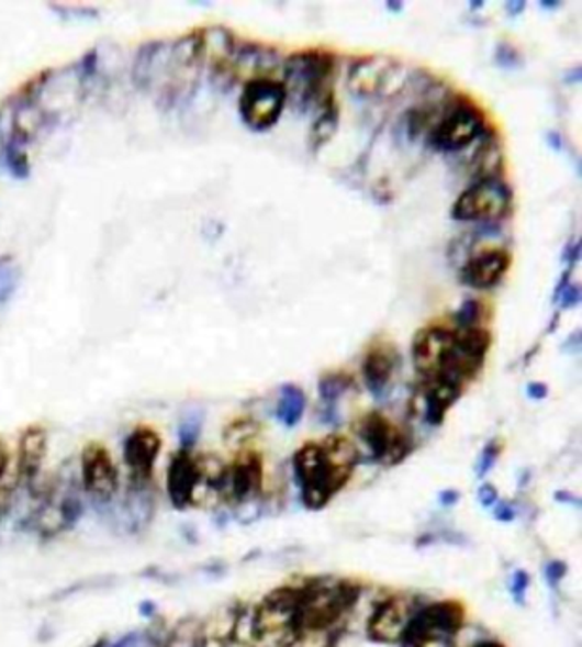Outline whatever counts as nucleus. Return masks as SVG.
Segmentation results:
<instances>
[{
  "label": "nucleus",
  "mask_w": 582,
  "mask_h": 647,
  "mask_svg": "<svg viewBox=\"0 0 582 647\" xmlns=\"http://www.w3.org/2000/svg\"><path fill=\"white\" fill-rule=\"evenodd\" d=\"M362 587L349 579L315 578L300 584V642L321 634L333 636L340 621L354 612Z\"/></svg>",
  "instance_id": "obj_1"
},
{
  "label": "nucleus",
  "mask_w": 582,
  "mask_h": 647,
  "mask_svg": "<svg viewBox=\"0 0 582 647\" xmlns=\"http://www.w3.org/2000/svg\"><path fill=\"white\" fill-rule=\"evenodd\" d=\"M334 77V56L325 49L294 52L283 62V82L287 101L299 111L333 103L331 80Z\"/></svg>",
  "instance_id": "obj_2"
},
{
  "label": "nucleus",
  "mask_w": 582,
  "mask_h": 647,
  "mask_svg": "<svg viewBox=\"0 0 582 647\" xmlns=\"http://www.w3.org/2000/svg\"><path fill=\"white\" fill-rule=\"evenodd\" d=\"M292 467L299 480L300 498L310 511L326 507L354 475V469L334 464L323 440L300 446L292 458Z\"/></svg>",
  "instance_id": "obj_3"
},
{
  "label": "nucleus",
  "mask_w": 582,
  "mask_h": 647,
  "mask_svg": "<svg viewBox=\"0 0 582 647\" xmlns=\"http://www.w3.org/2000/svg\"><path fill=\"white\" fill-rule=\"evenodd\" d=\"M300 587H279L253 607L255 642L260 647H294L300 644Z\"/></svg>",
  "instance_id": "obj_4"
},
{
  "label": "nucleus",
  "mask_w": 582,
  "mask_h": 647,
  "mask_svg": "<svg viewBox=\"0 0 582 647\" xmlns=\"http://www.w3.org/2000/svg\"><path fill=\"white\" fill-rule=\"evenodd\" d=\"M465 625V607L458 600L423 604L402 634L401 647H454Z\"/></svg>",
  "instance_id": "obj_5"
},
{
  "label": "nucleus",
  "mask_w": 582,
  "mask_h": 647,
  "mask_svg": "<svg viewBox=\"0 0 582 647\" xmlns=\"http://www.w3.org/2000/svg\"><path fill=\"white\" fill-rule=\"evenodd\" d=\"M513 190L500 177L471 182L451 208V219L461 223H495L511 213Z\"/></svg>",
  "instance_id": "obj_6"
},
{
  "label": "nucleus",
  "mask_w": 582,
  "mask_h": 647,
  "mask_svg": "<svg viewBox=\"0 0 582 647\" xmlns=\"http://www.w3.org/2000/svg\"><path fill=\"white\" fill-rule=\"evenodd\" d=\"M287 104V91L281 80L260 77L247 80L239 96V114L255 132H266L278 124Z\"/></svg>",
  "instance_id": "obj_7"
},
{
  "label": "nucleus",
  "mask_w": 582,
  "mask_h": 647,
  "mask_svg": "<svg viewBox=\"0 0 582 647\" xmlns=\"http://www.w3.org/2000/svg\"><path fill=\"white\" fill-rule=\"evenodd\" d=\"M355 433L383 466H396L412 453V438L399 430L382 412H368L355 422Z\"/></svg>",
  "instance_id": "obj_8"
},
{
  "label": "nucleus",
  "mask_w": 582,
  "mask_h": 647,
  "mask_svg": "<svg viewBox=\"0 0 582 647\" xmlns=\"http://www.w3.org/2000/svg\"><path fill=\"white\" fill-rule=\"evenodd\" d=\"M80 484L83 494L101 505L111 503L120 487L119 469L111 453L101 443H88L80 454Z\"/></svg>",
  "instance_id": "obj_9"
},
{
  "label": "nucleus",
  "mask_w": 582,
  "mask_h": 647,
  "mask_svg": "<svg viewBox=\"0 0 582 647\" xmlns=\"http://www.w3.org/2000/svg\"><path fill=\"white\" fill-rule=\"evenodd\" d=\"M456 346V328L429 325L417 331L412 341V362L423 380H433L448 369Z\"/></svg>",
  "instance_id": "obj_10"
},
{
  "label": "nucleus",
  "mask_w": 582,
  "mask_h": 647,
  "mask_svg": "<svg viewBox=\"0 0 582 647\" xmlns=\"http://www.w3.org/2000/svg\"><path fill=\"white\" fill-rule=\"evenodd\" d=\"M484 132V116L469 104H456L430 130L429 143L440 153H459Z\"/></svg>",
  "instance_id": "obj_11"
},
{
  "label": "nucleus",
  "mask_w": 582,
  "mask_h": 647,
  "mask_svg": "<svg viewBox=\"0 0 582 647\" xmlns=\"http://www.w3.org/2000/svg\"><path fill=\"white\" fill-rule=\"evenodd\" d=\"M422 605V600L408 594H396L391 599L382 600L376 605L374 613L368 620V638L376 644H399L410 620L416 615Z\"/></svg>",
  "instance_id": "obj_12"
},
{
  "label": "nucleus",
  "mask_w": 582,
  "mask_h": 647,
  "mask_svg": "<svg viewBox=\"0 0 582 647\" xmlns=\"http://www.w3.org/2000/svg\"><path fill=\"white\" fill-rule=\"evenodd\" d=\"M264 464L257 453L243 450L237 454L234 464L226 466V473L222 479L216 494L230 503H243L255 500L262 494Z\"/></svg>",
  "instance_id": "obj_13"
},
{
  "label": "nucleus",
  "mask_w": 582,
  "mask_h": 647,
  "mask_svg": "<svg viewBox=\"0 0 582 647\" xmlns=\"http://www.w3.org/2000/svg\"><path fill=\"white\" fill-rule=\"evenodd\" d=\"M461 393H463V386L451 380H444V378L423 380L410 399V409L417 412L423 417V422L437 427L443 424L451 406L458 403Z\"/></svg>",
  "instance_id": "obj_14"
},
{
  "label": "nucleus",
  "mask_w": 582,
  "mask_h": 647,
  "mask_svg": "<svg viewBox=\"0 0 582 647\" xmlns=\"http://www.w3.org/2000/svg\"><path fill=\"white\" fill-rule=\"evenodd\" d=\"M156 515V495L150 480L130 479L124 498L116 507V522L125 534H141L153 524Z\"/></svg>",
  "instance_id": "obj_15"
},
{
  "label": "nucleus",
  "mask_w": 582,
  "mask_h": 647,
  "mask_svg": "<svg viewBox=\"0 0 582 647\" xmlns=\"http://www.w3.org/2000/svg\"><path fill=\"white\" fill-rule=\"evenodd\" d=\"M160 453V433L148 425L135 427L124 440V461L130 469V479H153L154 466Z\"/></svg>",
  "instance_id": "obj_16"
},
{
  "label": "nucleus",
  "mask_w": 582,
  "mask_h": 647,
  "mask_svg": "<svg viewBox=\"0 0 582 647\" xmlns=\"http://www.w3.org/2000/svg\"><path fill=\"white\" fill-rule=\"evenodd\" d=\"M396 63L388 56H367L357 59L347 75V88L355 98H374L385 90L395 77Z\"/></svg>",
  "instance_id": "obj_17"
},
{
  "label": "nucleus",
  "mask_w": 582,
  "mask_h": 647,
  "mask_svg": "<svg viewBox=\"0 0 582 647\" xmlns=\"http://www.w3.org/2000/svg\"><path fill=\"white\" fill-rule=\"evenodd\" d=\"M166 479L167 498L175 509L184 511L195 503V495L200 490V475L192 453L179 450L175 454L167 467Z\"/></svg>",
  "instance_id": "obj_18"
},
{
  "label": "nucleus",
  "mask_w": 582,
  "mask_h": 647,
  "mask_svg": "<svg viewBox=\"0 0 582 647\" xmlns=\"http://www.w3.org/2000/svg\"><path fill=\"white\" fill-rule=\"evenodd\" d=\"M511 253L501 247L485 249L479 255L469 258L463 268L459 271V279L465 286L472 289H492L497 286L501 279L505 278L506 271L511 268Z\"/></svg>",
  "instance_id": "obj_19"
},
{
  "label": "nucleus",
  "mask_w": 582,
  "mask_h": 647,
  "mask_svg": "<svg viewBox=\"0 0 582 647\" xmlns=\"http://www.w3.org/2000/svg\"><path fill=\"white\" fill-rule=\"evenodd\" d=\"M48 454V432L42 425H29L18 443V475L23 482L33 484L41 477Z\"/></svg>",
  "instance_id": "obj_20"
},
{
  "label": "nucleus",
  "mask_w": 582,
  "mask_h": 647,
  "mask_svg": "<svg viewBox=\"0 0 582 647\" xmlns=\"http://www.w3.org/2000/svg\"><path fill=\"white\" fill-rule=\"evenodd\" d=\"M361 370L367 390L376 399H382L388 393L391 380L395 376V352L388 346H376V348L368 349L365 359H362Z\"/></svg>",
  "instance_id": "obj_21"
},
{
  "label": "nucleus",
  "mask_w": 582,
  "mask_h": 647,
  "mask_svg": "<svg viewBox=\"0 0 582 647\" xmlns=\"http://www.w3.org/2000/svg\"><path fill=\"white\" fill-rule=\"evenodd\" d=\"M161 647H209L205 623L198 617H184L167 634Z\"/></svg>",
  "instance_id": "obj_22"
},
{
  "label": "nucleus",
  "mask_w": 582,
  "mask_h": 647,
  "mask_svg": "<svg viewBox=\"0 0 582 647\" xmlns=\"http://www.w3.org/2000/svg\"><path fill=\"white\" fill-rule=\"evenodd\" d=\"M304 391L300 390L299 386H294V383L283 386L281 395H279L278 409H276V416H278L279 422L287 425V427H294L304 416Z\"/></svg>",
  "instance_id": "obj_23"
},
{
  "label": "nucleus",
  "mask_w": 582,
  "mask_h": 647,
  "mask_svg": "<svg viewBox=\"0 0 582 647\" xmlns=\"http://www.w3.org/2000/svg\"><path fill=\"white\" fill-rule=\"evenodd\" d=\"M260 432V425L250 417H239L234 420L232 424L226 425V430L222 433L224 443L228 446L230 450H237L243 453L245 446L249 445L253 438L257 437Z\"/></svg>",
  "instance_id": "obj_24"
},
{
  "label": "nucleus",
  "mask_w": 582,
  "mask_h": 647,
  "mask_svg": "<svg viewBox=\"0 0 582 647\" xmlns=\"http://www.w3.org/2000/svg\"><path fill=\"white\" fill-rule=\"evenodd\" d=\"M338 124H340V111H338V107L334 103L323 107V111H321L320 116L315 120V124H313L312 135H310L313 148H321V146L325 145L326 141L333 140L334 133L338 130Z\"/></svg>",
  "instance_id": "obj_25"
},
{
  "label": "nucleus",
  "mask_w": 582,
  "mask_h": 647,
  "mask_svg": "<svg viewBox=\"0 0 582 647\" xmlns=\"http://www.w3.org/2000/svg\"><path fill=\"white\" fill-rule=\"evenodd\" d=\"M354 378L346 372H328V375L321 376V401L334 406L340 397L346 395L347 391L354 390Z\"/></svg>",
  "instance_id": "obj_26"
},
{
  "label": "nucleus",
  "mask_w": 582,
  "mask_h": 647,
  "mask_svg": "<svg viewBox=\"0 0 582 647\" xmlns=\"http://www.w3.org/2000/svg\"><path fill=\"white\" fill-rule=\"evenodd\" d=\"M201 427H203V416H201L200 412H190V414L182 417L181 424H179L181 450L192 453V448L200 440Z\"/></svg>",
  "instance_id": "obj_27"
},
{
  "label": "nucleus",
  "mask_w": 582,
  "mask_h": 647,
  "mask_svg": "<svg viewBox=\"0 0 582 647\" xmlns=\"http://www.w3.org/2000/svg\"><path fill=\"white\" fill-rule=\"evenodd\" d=\"M480 315H482V304L479 300H465L454 315V321L458 328L479 327Z\"/></svg>",
  "instance_id": "obj_28"
},
{
  "label": "nucleus",
  "mask_w": 582,
  "mask_h": 647,
  "mask_svg": "<svg viewBox=\"0 0 582 647\" xmlns=\"http://www.w3.org/2000/svg\"><path fill=\"white\" fill-rule=\"evenodd\" d=\"M500 454L501 445L497 440H490V443L482 448L479 464H477V477H479V479H484L485 475L492 471L495 464H497V459H500Z\"/></svg>",
  "instance_id": "obj_29"
},
{
  "label": "nucleus",
  "mask_w": 582,
  "mask_h": 647,
  "mask_svg": "<svg viewBox=\"0 0 582 647\" xmlns=\"http://www.w3.org/2000/svg\"><path fill=\"white\" fill-rule=\"evenodd\" d=\"M542 573H545V581H547L548 587L556 589L558 584L562 583L563 578L568 576V564L562 562V560H552V562L545 566Z\"/></svg>",
  "instance_id": "obj_30"
},
{
  "label": "nucleus",
  "mask_w": 582,
  "mask_h": 647,
  "mask_svg": "<svg viewBox=\"0 0 582 647\" xmlns=\"http://www.w3.org/2000/svg\"><path fill=\"white\" fill-rule=\"evenodd\" d=\"M527 589H529V576L524 570L514 571L513 581H511V592L516 604H524Z\"/></svg>",
  "instance_id": "obj_31"
},
{
  "label": "nucleus",
  "mask_w": 582,
  "mask_h": 647,
  "mask_svg": "<svg viewBox=\"0 0 582 647\" xmlns=\"http://www.w3.org/2000/svg\"><path fill=\"white\" fill-rule=\"evenodd\" d=\"M479 501L480 505L485 509H492L497 501H500V492H497V488L493 487V484H482L479 488Z\"/></svg>",
  "instance_id": "obj_32"
},
{
  "label": "nucleus",
  "mask_w": 582,
  "mask_h": 647,
  "mask_svg": "<svg viewBox=\"0 0 582 647\" xmlns=\"http://www.w3.org/2000/svg\"><path fill=\"white\" fill-rule=\"evenodd\" d=\"M495 56H497L500 65H505V67H513L514 63L521 59L518 52H516L513 46H508V44H500V46H497V52H495Z\"/></svg>",
  "instance_id": "obj_33"
},
{
  "label": "nucleus",
  "mask_w": 582,
  "mask_h": 647,
  "mask_svg": "<svg viewBox=\"0 0 582 647\" xmlns=\"http://www.w3.org/2000/svg\"><path fill=\"white\" fill-rule=\"evenodd\" d=\"M492 509L495 521L513 522L514 516H516V511H514L513 505H511L508 501H497V503H495Z\"/></svg>",
  "instance_id": "obj_34"
},
{
  "label": "nucleus",
  "mask_w": 582,
  "mask_h": 647,
  "mask_svg": "<svg viewBox=\"0 0 582 647\" xmlns=\"http://www.w3.org/2000/svg\"><path fill=\"white\" fill-rule=\"evenodd\" d=\"M527 395L535 399V401H541V399L548 395V388L541 382L529 383L527 386Z\"/></svg>",
  "instance_id": "obj_35"
},
{
  "label": "nucleus",
  "mask_w": 582,
  "mask_h": 647,
  "mask_svg": "<svg viewBox=\"0 0 582 647\" xmlns=\"http://www.w3.org/2000/svg\"><path fill=\"white\" fill-rule=\"evenodd\" d=\"M438 501L443 507H454L459 501V492L458 490H444L438 494Z\"/></svg>",
  "instance_id": "obj_36"
},
{
  "label": "nucleus",
  "mask_w": 582,
  "mask_h": 647,
  "mask_svg": "<svg viewBox=\"0 0 582 647\" xmlns=\"http://www.w3.org/2000/svg\"><path fill=\"white\" fill-rule=\"evenodd\" d=\"M555 500L558 503H566V505H571V507H581V498H577L575 494H571V492H556Z\"/></svg>",
  "instance_id": "obj_37"
},
{
  "label": "nucleus",
  "mask_w": 582,
  "mask_h": 647,
  "mask_svg": "<svg viewBox=\"0 0 582 647\" xmlns=\"http://www.w3.org/2000/svg\"><path fill=\"white\" fill-rule=\"evenodd\" d=\"M8 448L2 440H0V480L4 479L8 469Z\"/></svg>",
  "instance_id": "obj_38"
},
{
  "label": "nucleus",
  "mask_w": 582,
  "mask_h": 647,
  "mask_svg": "<svg viewBox=\"0 0 582 647\" xmlns=\"http://www.w3.org/2000/svg\"><path fill=\"white\" fill-rule=\"evenodd\" d=\"M524 7H526L524 2H508V4H506V10H508L511 14L516 15L518 14V12H522V10H524Z\"/></svg>",
  "instance_id": "obj_39"
},
{
  "label": "nucleus",
  "mask_w": 582,
  "mask_h": 647,
  "mask_svg": "<svg viewBox=\"0 0 582 647\" xmlns=\"http://www.w3.org/2000/svg\"><path fill=\"white\" fill-rule=\"evenodd\" d=\"M472 647H506L503 642L497 640H482L479 644H474Z\"/></svg>",
  "instance_id": "obj_40"
},
{
  "label": "nucleus",
  "mask_w": 582,
  "mask_h": 647,
  "mask_svg": "<svg viewBox=\"0 0 582 647\" xmlns=\"http://www.w3.org/2000/svg\"><path fill=\"white\" fill-rule=\"evenodd\" d=\"M0 513H2V501H0Z\"/></svg>",
  "instance_id": "obj_41"
}]
</instances>
